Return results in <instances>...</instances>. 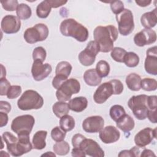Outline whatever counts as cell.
<instances>
[{"mask_svg": "<svg viewBox=\"0 0 157 157\" xmlns=\"http://www.w3.org/2000/svg\"><path fill=\"white\" fill-rule=\"evenodd\" d=\"M118 31L113 25L98 26L93 31L94 40L98 44L100 52L107 53L113 48V43L118 38Z\"/></svg>", "mask_w": 157, "mask_h": 157, "instance_id": "1", "label": "cell"}, {"mask_svg": "<svg viewBox=\"0 0 157 157\" xmlns=\"http://www.w3.org/2000/svg\"><path fill=\"white\" fill-rule=\"evenodd\" d=\"M59 30L63 36L72 37L80 42L86 41L89 36L87 28L73 18L64 20L60 24Z\"/></svg>", "mask_w": 157, "mask_h": 157, "instance_id": "2", "label": "cell"}, {"mask_svg": "<svg viewBox=\"0 0 157 157\" xmlns=\"http://www.w3.org/2000/svg\"><path fill=\"white\" fill-rule=\"evenodd\" d=\"M44 105L43 98L33 90L25 91L17 101V105L21 110L39 109Z\"/></svg>", "mask_w": 157, "mask_h": 157, "instance_id": "3", "label": "cell"}, {"mask_svg": "<svg viewBox=\"0 0 157 157\" xmlns=\"http://www.w3.org/2000/svg\"><path fill=\"white\" fill-rule=\"evenodd\" d=\"M147 99V95L140 94L132 96L128 102L129 108L132 110L136 118L139 120H143L147 118L149 110Z\"/></svg>", "mask_w": 157, "mask_h": 157, "instance_id": "4", "label": "cell"}, {"mask_svg": "<svg viewBox=\"0 0 157 157\" xmlns=\"http://www.w3.org/2000/svg\"><path fill=\"white\" fill-rule=\"evenodd\" d=\"M49 34L48 28L44 23H37L33 27L27 28L24 33L25 41L30 44L45 40Z\"/></svg>", "mask_w": 157, "mask_h": 157, "instance_id": "5", "label": "cell"}, {"mask_svg": "<svg viewBox=\"0 0 157 157\" xmlns=\"http://www.w3.org/2000/svg\"><path fill=\"white\" fill-rule=\"evenodd\" d=\"M80 90V84L75 78H69L66 80L56 90V97L58 101H67L74 94L78 93Z\"/></svg>", "mask_w": 157, "mask_h": 157, "instance_id": "6", "label": "cell"}, {"mask_svg": "<svg viewBox=\"0 0 157 157\" xmlns=\"http://www.w3.org/2000/svg\"><path fill=\"white\" fill-rule=\"evenodd\" d=\"M35 120L31 115H23L15 118L11 123V129L17 135L30 134Z\"/></svg>", "mask_w": 157, "mask_h": 157, "instance_id": "7", "label": "cell"}, {"mask_svg": "<svg viewBox=\"0 0 157 157\" xmlns=\"http://www.w3.org/2000/svg\"><path fill=\"white\" fill-rule=\"evenodd\" d=\"M117 22L118 25V31L122 36L129 35L134 29V17L132 12L128 9L116 15Z\"/></svg>", "mask_w": 157, "mask_h": 157, "instance_id": "8", "label": "cell"}, {"mask_svg": "<svg viewBox=\"0 0 157 157\" xmlns=\"http://www.w3.org/2000/svg\"><path fill=\"white\" fill-rule=\"evenodd\" d=\"M99 52L98 44L95 40H91L88 43L86 48L79 53L78 60L83 66H91L94 63L96 56Z\"/></svg>", "mask_w": 157, "mask_h": 157, "instance_id": "9", "label": "cell"}, {"mask_svg": "<svg viewBox=\"0 0 157 157\" xmlns=\"http://www.w3.org/2000/svg\"><path fill=\"white\" fill-rule=\"evenodd\" d=\"M156 138V128H145L137 132L134 137V142L137 147L144 148L150 144L153 139Z\"/></svg>", "mask_w": 157, "mask_h": 157, "instance_id": "10", "label": "cell"}, {"mask_svg": "<svg viewBox=\"0 0 157 157\" xmlns=\"http://www.w3.org/2000/svg\"><path fill=\"white\" fill-rule=\"evenodd\" d=\"M79 148H80L86 155L93 157H103L104 156V151L101 148L99 145L94 140L86 139V137L80 143Z\"/></svg>", "mask_w": 157, "mask_h": 157, "instance_id": "11", "label": "cell"}, {"mask_svg": "<svg viewBox=\"0 0 157 157\" xmlns=\"http://www.w3.org/2000/svg\"><path fill=\"white\" fill-rule=\"evenodd\" d=\"M52 71V68L50 64L48 63L43 64L42 62L38 60L34 61L31 67L33 77L36 81H41L47 78Z\"/></svg>", "mask_w": 157, "mask_h": 157, "instance_id": "12", "label": "cell"}, {"mask_svg": "<svg viewBox=\"0 0 157 157\" xmlns=\"http://www.w3.org/2000/svg\"><path fill=\"white\" fill-rule=\"evenodd\" d=\"M1 30L6 34L17 33L21 28L20 19L15 15H6L1 20Z\"/></svg>", "mask_w": 157, "mask_h": 157, "instance_id": "13", "label": "cell"}, {"mask_svg": "<svg viewBox=\"0 0 157 157\" xmlns=\"http://www.w3.org/2000/svg\"><path fill=\"white\" fill-rule=\"evenodd\" d=\"M156 40V33L151 29L145 28L136 34L134 42L137 46L144 47L153 44Z\"/></svg>", "mask_w": 157, "mask_h": 157, "instance_id": "14", "label": "cell"}, {"mask_svg": "<svg viewBox=\"0 0 157 157\" xmlns=\"http://www.w3.org/2000/svg\"><path fill=\"white\" fill-rule=\"evenodd\" d=\"M104 125L103 118L99 115L91 116L86 118L82 123L83 129L88 133H96L99 132Z\"/></svg>", "mask_w": 157, "mask_h": 157, "instance_id": "15", "label": "cell"}, {"mask_svg": "<svg viewBox=\"0 0 157 157\" xmlns=\"http://www.w3.org/2000/svg\"><path fill=\"white\" fill-rule=\"evenodd\" d=\"M144 68L145 71L153 75L157 74V47L154 46L149 48L146 53Z\"/></svg>", "mask_w": 157, "mask_h": 157, "instance_id": "16", "label": "cell"}, {"mask_svg": "<svg viewBox=\"0 0 157 157\" xmlns=\"http://www.w3.org/2000/svg\"><path fill=\"white\" fill-rule=\"evenodd\" d=\"M112 94H113V91L112 84L110 82H104L101 84L95 91L93 99L97 104L104 103Z\"/></svg>", "mask_w": 157, "mask_h": 157, "instance_id": "17", "label": "cell"}, {"mask_svg": "<svg viewBox=\"0 0 157 157\" xmlns=\"http://www.w3.org/2000/svg\"><path fill=\"white\" fill-rule=\"evenodd\" d=\"M120 137L119 131L113 126H107L99 131L101 140L106 144L116 142Z\"/></svg>", "mask_w": 157, "mask_h": 157, "instance_id": "18", "label": "cell"}, {"mask_svg": "<svg viewBox=\"0 0 157 157\" xmlns=\"http://www.w3.org/2000/svg\"><path fill=\"white\" fill-rule=\"evenodd\" d=\"M1 137L6 144L7 149L9 153L13 156H18L17 152L18 138L8 131L4 132Z\"/></svg>", "mask_w": 157, "mask_h": 157, "instance_id": "19", "label": "cell"}, {"mask_svg": "<svg viewBox=\"0 0 157 157\" xmlns=\"http://www.w3.org/2000/svg\"><path fill=\"white\" fill-rule=\"evenodd\" d=\"M18 136L17 152L18 156H21L29 152L33 148L30 142L29 134H20Z\"/></svg>", "mask_w": 157, "mask_h": 157, "instance_id": "20", "label": "cell"}, {"mask_svg": "<svg viewBox=\"0 0 157 157\" xmlns=\"http://www.w3.org/2000/svg\"><path fill=\"white\" fill-rule=\"evenodd\" d=\"M156 9L152 11L144 13L140 17V23L142 25L147 29H151L156 26L157 22Z\"/></svg>", "mask_w": 157, "mask_h": 157, "instance_id": "21", "label": "cell"}, {"mask_svg": "<svg viewBox=\"0 0 157 157\" xmlns=\"http://www.w3.org/2000/svg\"><path fill=\"white\" fill-rule=\"evenodd\" d=\"M68 105L70 110L75 112H81L87 107L88 101L83 96L75 97L69 101Z\"/></svg>", "mask_w": 157, "mask_h": 157, "instance_id": "22", "label": "cell"}, {"mask_svg": "<svg viewBox=\"0 0 157 157\" xmlns=\"http://www.w3.org/2000/svg\"><path fill=\"white\" fill-rule=\"evenodd\" d=\"M83 79L85 82L91 86H96L102 81V78L97 73L96 69L86 70L83 74Z\"/></svg>", "mask_w": 157, "mask_h": 157, "instance_id": "23", "label": "cell"}, {"mask_svg": "<svg viewBox=\"0 0 157 157\" xmlns=\"http://www.w3.org/2000/svg\"><path fill=\"white\" fill-rule=\"evenodd\" d=\"M117 126L124 132L132 130L135 126L134 119L129 115L125 114L116 121Z\"/></svg>", "mask_w": 157, "mask_h": 157, "instance_id": "24", "label": "cell"}, {"mask_svg": "<svg viewBox=\"0 0 157 157\" xmlns=\"http://www.w3.org/2000/svg\"><path fill=\"white\" fill-rule=\"evenodd\" d=\"M47 135V131L40 130L37 131L33 136L32 142L33 147L36 150H42L46 146L45 139Z\"/></svg>", "mask_w": 157, "mask_h": 157, "instance_id": "25", "label": "cell"}, {"mask_svg": "<svg viewBox=\"0 0 157 157\" xmlns=\"http://www.w3.org/2000/svg\"><path fill=\"white\" fill-rule=\"evenodd\" d=\"M141 77L136 73L129 74L126 78V83L128 88L132 91H137L141 88Z\"/></svg>", "mask_w": 157, "mask_h": 157, "instance_id": "26", "label": "cell"}, {"mask_svg": "<svg viewBox=\"0 0 157 157\" xmlns=\"http://www.w3.org/2000/svg\"><path fill=\"white\" fill-rule=\"evenodd\" d=\"M68 104L63 101L56 102L52 106V110L54 114L58 118L67 115L69 112Z\"/></svg>", "mask_w": 157, "mask_h": 157, "instance_id": "27", "label": "cell"}, {"mask_svg": "<svg viewBox=\"0 0 157 157\" xmlns=\"http://www.w3.org/2000/svg\"><path fill=\"white\" fill-rule=\"evenodd\" d=\"M75 120L71 115L67 114L60 118L59 127L65 132L72 130L75 127Z\"/></svg>", "mask_w": 157, "mask_h": 157, "instance_id": "28", "label": "cell"}, {"mask_svg": "<svg viewBox=\"0 0 157 157\" xmlns=\"http://www.w3.org/2000/svg\"><path fill=\"white\" fill-rule=\"evenodd\" d=\"M52 7L48 0L43 1L39 4L36 8L37 16L40 18H46L51 12Z\"/></svg>", "mask_w": 157, "mask_h": 157, "instance_id": "29", "label": "cell"}, {"mask_svg": "<svg viewBox=\"0 0 157 157\" xmlns=\"http://www.w3.org/2000/svg\"><path fill=\"white\" fill-rule=\"evenodd\" d=\"M16 14L21 20H27L29 18L32 14L31 7L26 4L21 3L18 4L17 10Z\"/></svg>", "mask_w": 157, "mask_h": 157, "instance_id": "30", "label": "cell"}, {"mask_svg": "<svg viewBox=\"0 0 157 157\" xmlns=\"http://www.w3.org/2000/svg\"><path fill=\"white\" fill-rule=\"evenodd\" d=\"M72 67L71 64L67 61H61L59 62L55 69L56 75H62L66 77H68L71 72Z\"/></svg>", "mask_w": 157, "mask_h": 157, "instance_id": "31", "label": "cell"}, {"mask_svg": "<svg viewBox=\"0 0 157 157\" xmlns=\"http://www.w3.org/2000/svg\"><path fill=\"white\" fill-rule=\"evenodd\" d=\"M53 150L56 155L64 156L66 155L69 152L70 147L67 142L62 140L56 142V143L53 145Z\"/></svg>", "mask_w": 157, "mask_h": 157, "instance_id": "32", "label": "cell"}, {"mask_svg": "<svg viewBox=\"0 0 157 157\" xmlns=\"http://www.w3.org/2000/svg\"><path fill=\"white\" fill-rule=\"evenodd\" d=\"M139 57L136 53L129 52H126L124 55L123 63L129 67H134L139 64Z\"/></svg>", "mask_w": 157, "mask_h": 157, "instance_id": "33", "label": "cell"}, {"mask_svg": "<svg viewBox=\"0 0 157 157\" xmlns=\"http://www.w3.org/2000/svg\"><path fill=\"white\" fill-rule=\"evenodd\" d=\"M109 114L111 118L115 122L118 121L121 117L126 114L125 110L123 107L120 105H112L109 110Z\"/></svg>", "mask_w": 157, "mask_h": 157, "instance_id": "34", "label": "cell"}, {"mask_svg": "<svg viewBox=\"0 0 157 157\" xmlns=\"http://www.w3.org/2000/svg\"><path fill=\"white\" fill-rule=\"evenodd\" d=\"M110 69L109 64L105 60H100L96 64V71L101 78L107 77L110 72Z\"/></svg>", "mask_w": 157, "mask_h": 157, "instance_id": "35", "label": "cell"}, {"mask_svg": "<svg viewBox=\"0 0 157 157\" xmlns=\"http://www.w3.org/2000/svg\"><path fill=\"white\" fill-rule=\"evenodd\" d=\"M140 86L147 91H155L157 88V81L151 78H144L141 80Z\"/></svg>", "mask_w": 157, "mask_h": 157, "instance_id": "36", "label": "cell"}, {"mask_svg": "<svg viewBox=\"0 0 157 157\" xmlns=\"http://www.w3.org/2000/svg\"><path fill=\"white\" fill-rule=\"evenodd\" d=\"M126 51L121 47H113L111 50L110 56L113 60L118 63H123L124 55L126 53Z\"/></svg>", "mask_w": 157, "mask_h": 157, "instance_id": "37", "label": "cell"}, {"mask_svg": "<svg viewBox=\"0 0 157 157\" xmlns=\"http://www.w3.org/2000/svg\"><path fill=\"white\" fill-rule=\"evenodd\" d=\"M66 132L59 126L55 127L51 131V137L55 142L63 140L66 137Z\"/></svg>", "mask_w": 157, "mask_h": 157, "instance_id": "38", "label": "cell"}, {"mask_svg": "<svg viewBox=\"0 0 157 157\" xmlns=\"http://www.w3.org/2000/svg\"><path fill=\"white\" fill-rule=\"evenodd\" d=\"M46 56V50L42 47H36L33 52V58L34 61L38 60L43 63L45 61Z\"/></svg>", "mask_w": 157, "mask_h": 157, "instance_id": "39", "label": "cell"}, {"mask_svg": "<svg viewBox=\"0 0 157 157\" xmlns=\"http://www.w3.org/2000/svg\"><path fill=\"white\" fill-rule=\"evenodd\" d=\"M21 87L19 85H12L7 93V97L8 99H13L18 98L21 93Z\"/></svg>", "mask_w": 157, "mask_h": 157, "instance_id": "40", "label": "cell"}, {"mask_svg": "<svg viewBox=\"0 0 157 157\" xmlns=\"http://www.w3.org/2000/svg\"><path fill=\"white\" fill-rule=\"evenodd\" d=\"M1 4L2 8L7 11H14L17 10L18 6V2L17 0L1 1Z\"/></svg>", "mask_w": 157, "mask_h": 157, "instance_id": "41", "label": "cell"}, {"mask_svg": "<svg viewBox=\"0 0 157 157\" xmlns=\"http://www.w3.org/2000/svg\"><path fill=\"white\" fill-rule=\"evenodd\" d=\"M110 83L112 84L113 94H120L123 91V85L120 80L113 79L110 80Z\"/></svg>", "mask_w": 157, "mask_h": 157, "instance_id": "42", "label": "cell"}, {"mask_svg": "<svg viewBox=\"0 0 157 157\" xmlns=\"http://www.w3.org/2000/svg\"><path fill=\"white\" fill-rule=\"evenodd\" d=\"M110 2V8L112 12L116 15L120 13L124 10V4L121 1H113Z\"/></svg>", "mask_w": 157, "mask_h": 157, "instance_id": "43", "label": "cell"}, {"mask_svg": "<svg viewBox=\"0 0 157 157\" xmlns=\"http://www.w3.org/2000/svg\"><path fill=\"white\" fill-rule=\"evenodd\" d=\"M10 86V82L6 78H0V95H7L8 90Z\"/></svg>", "mask_w": 157, "mask_h": 157, "instance_id": "44", "label": "cell"}, {"mask_svg": "<svg viewBox=\"0 0 157 157\" xmlns=\"http://www.w3.org/2000/svg\"><path fill=\"white\" fill-rule=\"evenodd\" d=\"M67 80V77L62 75H56L52 80V86L54 88L58 90L62 84Z\"/></svg>", "mask_w": 157, "mask_h": 157, "instance_id": "45", "label": "cell"}, {"mask_svg": "<svg viewBox=\"0 0 157 157\" xmlns=\"http://www.w3.org/2000/svg\"><path fill=\"white\" fill-rule=\"evenodd\" d=\"M85 138V137L81 134H76L74 135L72 138V145L74 148H79L80 143Z\"/></svg>", "mask_w": 157, "mask_h": 157, "instance_id": "46", "label": "cell"}, {"mask_svg": "<svg viewBox=\"0 0 157 157\" xmlns=\"http://www.w3.org/2000/svg\"><path fill=\"white\" fill-rule=\"evenodd\" d=\"M147 104L149 110H155L157 108V97L155 95L148 96Z\"/></svg>", "mask_w": 157, "mask_h": 157, "instance_id": "47", "label": "cell"}, {"mask_svg": "<svg viewBox=\"0 0 157 157\" xmlns=\"http://www.w3.org/2000/svg\"><path fill=\"white\" fill-rule=\"evenodd\" d=\"M11 110L10 104L5 101H0V112L8 113Z\"/></svg>", "mask_w": 157, "mask_h": 157, "instance_id": "48", "label": "cell"}, {"mask_svg": "<svg viewBox=\"0 0 157 157\" xmlns=\"http://www.w3.org/2000/svg\"><path fill=\"white\" fill-rule=\"evenodd\" d=\"M71 155L74 157H85L86 155L80 148H74L72 150Z\"/></svg>", "mask_w": 157, "mask_h": 157, "instance_id": "49", "label": "cell"}, {"mask_svg": "<svg viewBox=\"0 0 157 157\" xmlns=\"http://www.w3.org/2000/svg\"><path fill=\"white\" fill-rule=\"evenodd\" d=\"M147 118L153 123H156V109L149 110Z\"/></svg>", "mask_w": 157, "mask_h": 157, "instance_id": "50", "label": "cell"}, {"mask_svg": "<svg viewBox=\"0 0 157 157\" xmlns=\"http://www.w3.org/2000/svg\"><path fill=\"white\" fill-rule=\"evenodd\" d=\"M50 5L52 8H57L59 7L66 3H67V1H58V0H48Z\"/></svg>", "mask_w": 157, "mask_h": 157, "instance_id": "51", "label": "cell"}, {"mask_svg": "<svg viewBox=\"0 0 157 157\" xmlns=\"http://www.w3.org/2000/svg\"><path fill=\"white\" fill-rule=\"evenodd\" d=\"M8 115L7 113L1 112H0V126L1 128H2L3 126H5L8 122Z\"/></svg>", "mask_w": 157, "mask_h": 157, "instance_id": "52", "label": "cell"}, {"mask_svg": "<svg viewBox=\"0 0 157 157\" xmlns=\"http://www.w3.org/2000/svg\"><path fill=\"white\" fill-rule=\"evenodd\" d=\"M135 2L140 7H146L149 6L151 2V1L150 0H137V1H135Z\"/></svg>", "mask_w": 157, "mask_h": 157, "instance_id": "53", "label": "cell"}, {"mask_svg": "<svg viewBox=\"0 0 157 157\" xmlns=\"http://www.w3.org/2000/svg\"><path fill=\"white\" fill-rule=\"evenodd\" d=\"M155 154L153 153V151L149 150V149H144L142 152L141 153V155L140 156L141 157H146V156H155Z\"/></svg>", "mask_w": 157, "mask_h": 157, "instance_id": "54", "label": "cell"}, {"mask_svg": "<svg viewBox=\"0 0 157 157\" xmlns=\"http://www.w3.org/2000/svg\"><path fill=\"white\" fill-rule=\"evenodd\" d=\"M119 157H123V156H125V157H128V156H132V154H131V150H122L121 151L118 155Z\"/></svg>", "mask_w": 157, "mask_h": 157, "instance_id": "55", "label": "cell"}, {"mask_svg": "<svg viewBox=\"0 0 157 157\" xmlns=\"http://www.w3.org/2000/svg\"><path fill=\"white\" fill-rule=\"evenodd\" d=\"M131 154H132V156H139L140 155V150L137 147H133L132 148L130 149Z\"/></svg>", "mask_w": 157, "mask_h": 157, "instance_id": "56", "label": "cell"}, {"mask_svg": "<svg viewBox=\"0 0 157 157\" xmlns=\"http://www.w3.org/2000/svg\"><path fill=\"white\" fill-rule=\"evenodd\" d=\"M1 76H0V78H6V68L5 67L1 64Z\"/></svg>", "mask_w": 157, "mask_h": 157, "instance_id": "57", "label": "cell"}, {"mask_svg": "<svg viewBox=\"0 0 157 157\" xmlns=\"http://www.w3.org/2000/svg\"><path fill=\"white\" fill-rule=\"evenodd\" d=\"M56 156V155L53 153H52V151H47L45 153H44L41 155V156Z\"/></svg>", "mask_w": 157, "mask_h": 157, "instance_id": "58", "label": "cell"}]
</instances>
